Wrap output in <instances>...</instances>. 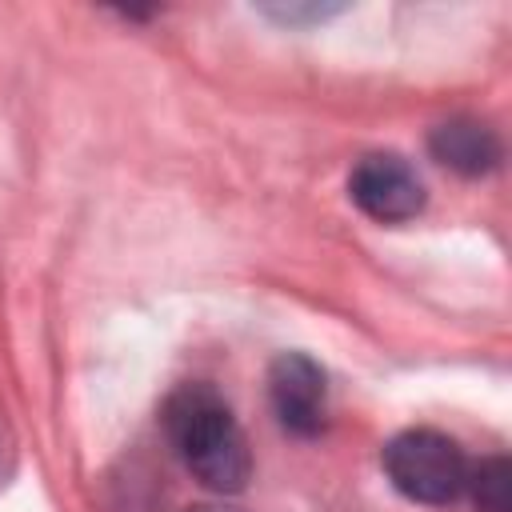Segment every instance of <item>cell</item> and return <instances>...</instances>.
Returning <instances> with one entry per match:
<instances>
[{
    "label": "cell",
    "mask_w": 512,
    "mask_h": 512,
    "mask_svg": "<svg viewBox=\"0 0 512 512\" xmlns=\"http://www.w3.org/2000/svg\"><path fill=\"white\" fill-rule=\"evenodd\" d=\"M164 432L184 468L212 492H240L252 460L244 432L212 384H180L164 400Z\"/></svg>",
    "instance_id": "1"
},
{
    "label": "cell",
    "mask_w": 512,
    "mask_h": 512,
    "mask_svg": "<svg viewBox=\"0 0 512 512\" xmlns=\"http://www.w3.org/2000/svg\"><path fill=\"white\" fill-rule=\"evenodd\" d=\"M384 472L396 492L416 504H452L468 488V460L460 444L432 428H408L388 440Z\"/></svg>",
    "instance_id": "2"
},
{
    "label": "cell",
    "mask_w": 512,
    "mask_h": 512,
    "mask_svg": "<svg viewBox=\"0 0 512 512\" xmlns=\"http://www.w3.org/2000/svg\"><path fill=\"white\" fill-rule=\"evenodd\" d=\"M348 192H352L356 208L380 224L412 220L424 208V184H420L416 168L396 152L364 156L348 176Z\"/></svg>",
    "instance_id": "3"
},
{
    "label": "cell",
    "mask_w": 512,
    "mask_h": 512,
    "mask_svg": "<svg viewBox=\"0 0 512 512\" xmlns=\"http://www.w3.org/2000/svg\"><path fill=\"white\" fill-rule=\"evenodd\" d=\"M268 396L272 412L284 432L292 436H316L328 420V384L316 360L304 352H284L268 368Z\"/></svg>",
    "instance_id": "4"
},
{
    "label": "cell",
    "mask_w": 512,
    "mask_h": 512,
    "mask_svg": "<svg viewBox=\"0 0 512 512\" xmlns=\"http://www.w3.org/2000/svg\"><path fill=\"white\" fill-rule=\"evenodd\" d=\"M428 148H432V156L444 168H452L460 176H484V172H492L500 164V140H496V132L488 124L464 120V116L436 124L432 136H428Z\"/></svg>",
    "instance_id": "5"
},
{
    "label": "cell",
    "mask_w": 512,
    "mask_h": 512,
    "mask_svg": "<svg viewBox=\"0 0 512 512\" xmlns=\"http://www.w3.org/2000/svg\"><path fill=\"white\" fill-rule=\"evenodd\" d=\"M468 488L480 512H512V464L504 456H488L468 468Z\"/></svg>",
    "instance_id": "6"
},
{
    "label": "cell",
    "mask_w": 512,
    "mask_h": 512,
    "mask_svg": "<svg viewBox=\"0 0 512 512\" xmlns=\"http://www.w3.org/2000/svg\"><path fill=\"white\" fill-rule=\"evenodd\" d=\"M188 512H236V508H224V504H192Z\"/></svg>",
    "instance_id": "7"
}]
</instances>
